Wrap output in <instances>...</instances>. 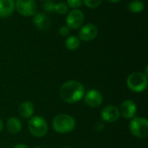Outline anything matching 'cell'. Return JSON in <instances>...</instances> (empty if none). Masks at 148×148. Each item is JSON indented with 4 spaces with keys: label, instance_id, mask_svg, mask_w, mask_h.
I'll return each instance as SVG.
<instances>
[{
    "label": "cell",
    "instance_id": "1",
    "mask_svg": "<svg viewBox=\"0 0 148 148\" xmlns=\"http://www.w3.org/2000/svg\"><path fill=\"white\" fill-rule=\"evenodd\" d=\"M84 87L76 81H69L63 83L60 88L61 98L68 103L79 101L84 96Z\"/></svg>",
    "mask_w": 148,
    "mask_h": 148
},
{
    "label": "cell",
    "instance_id": "2",
    "mask_svg": "<svg viewBox=\"0 0 148 148\" xmlns=\"http://www.w3.org/2000/svg\"><path fill=\"white\" fill-rule=\"evenodd\" d=\"M75 121L74 118L68 114H59L53 120V128L59 134H67L74 130Z\"/></svg>",
    "mask_w": 148,
    "mask_h": 148
},
{
    "label": "cell",
    "instance_id": "3",
    "mask_svg": "<svg viewBox=\"0 0 148 148\" xmlns=\"http://www.w3.org/2000/svg\"><path fill=\"white\" fill-rule=\"evenodd\" d=\"M127 87L134 92H142L147 86V76L140 72L132 73L127 80Z\"/></svg>",
    "mask_w": 148,
    "mask_h": 148
},
{
    "label": "cell",
    "instance_id": "4",
    "mask_svg": "<svg viewBox=\"0 0 148 148\" xmlns=\"http://www.w3.org/2000/svg\"><path fill=\"white\" fill-rule=\"evenodd\" d=\"M28 127L30 134L37 138L44 136L48 132V124L41 116H35L29 121Z\"/></svg>",
    "mask_w": 148,
    "mask_h": 148
},
{
    "label": "cell",
    "instance_id": "5",
    "mask_svg": "<svg viewBox=\"0 0 148 148\" xmlns=\"http://www.w3.org/2000/svg\"><path fill=\"white\" fill-rule=\"evenodd\" d=\"M130 132L138 138H147L148 136V121L141 117L134 118L129 125Z\"/></svg>",
    "mask_w": 148,
    "mask_h": 148
},
{
    "label": "cell",
    "instance_id": "6",
    "mask_svg": "<svg viewBox=\"0 0 148 148\" xmlns=\"http://www.w3.org/2000/svg\"><path fill=\"white\" fill-rule=\"evenodd\" d=\"M15 8L20 15L24 16H34L36 13V3L35 0H16Z\"/></svg>",
    "mask_w": 148,
    "mask_h": 148
},
{
    "label": "cell",
    "instance_id": "7",
    "mask_svg": "<svg viewBox=\"0 0 148 148\" xmlns=\"http://www.w3.org/2000/svg\"><path fill=\"white\" fill-rule=\"evenodd\" d=\"M84 22V14L82 10H72L67 16V26L69 29H76L82 25Z\"/></svg>",
    "mask_w": 148,
    "mask_h": 148
},
{
    "label": "cell",
    "instance_id": "8",
    "mask_svg": "<svg viewBox=\"0 0 148 148\" xmlns=\"http://www.w3.org/2000/svg\"><path fill=\"white\" fill-rule=\"evenodd\" d=\"M98 35V29L93 23H87L83 25L79 30V39L84 42L94 40Z\"/></svg>",
    "mask_w": 148,
    "mask_h": 148
},
{
    "label": "cell",
    "instance_id": "9",
    "mask_svg": "<svg viewBox=\"0 0 148 148\" xmlns=\"http://www.w3.org/2000/svg\"><path fill=\"white\" fill-rule=\"evenodd\" d=\"M84 101L86 104L90 108H98L101 105L103 101L102 95L95 89L89 90L84 96Z\"/></svg>",
    "mask_w": 148,
    "mask_h": 148
},
{
    "label": "cell",
    "instance_id": "10",
    "mask_svg": "<svg viewBox=\"0 0 148 148\" xmlns=\"http://www.w3.org/2000/svg\"><path fill=\"white\" fill-rule=\"evenodd\" d=\"M33 23L35 27L39 30H46L50 26V19L45 13L37 12L34 15Z\"/></svg>",
    "mask_w": 148,
    "mask_h": 148
},
{
    "label": "cell",
    "instance_id": "11",
    "mask_svg": "<svg viewBox=\"0 0 148 148\" xmlns=\"http://www.w3.org/2000/svg\"><path fill=\"white\" fill-rule=\"evenodd\" d=\"M101 119L107 122H114L120 117V111L114 106H108L104 108L101 114Z\"/></svg>",
    "mask_w": 148,
    "mask_h": 148
},
{
    "label": "cell",
    "instance_id": "12",
    "mask_svg": "<svg viewBox=\"0 0 148 148\" xmlns=\"http://www.w3.org/2000/svg\"><path fill=\"white\" fill-rule=\"evenodd\" d=\"M137 108L134 101L130 100L125 101L121 106V114L126 119H132L136 114Z\"/></svg>",
    "mask_w": 148,
    "mask_h": 148
},
{
    "label": "cell",
    "instance_id": "13",
    "mask_svg": "<svg viewBox=\"0 0 148 148\" xmlns=\"http://www.w3.org/2000/svg\"><path fill=\"white\" fill-rule=\"evenodd\" d=\"M15 10L14 0H0V17L6 18L12 15Z\"/></svg>",
    "mask_w": 148,
    "mask_h": 148
},
{
    "label": "cell",
    "instance_id": "14",
    "mask_svg": "<svg viewBox=\"0 0 148 148\" xmlns=\"http://www.w3.org/2000/svg\"><path fill=\"white\" fill-rule=\"evenodd\" d=\"M18 113L21 117L24 119L29 118L34 113L33 104L29 101H23L18 107Z\"/></svg>",
    "mask_w": 148,
    "mask_h": 148
},
{
    "label": "cell",
    "instance_id": "15",
    "mask_svg": "<svg viewBox=\"0 0 148 148\" xmlns=\"http://www.w3.org/2000/svg\"><path fill=\"white\" fill-rule=\"evenodd\" d=\"M6 127H7V130L10 134H16L20 132V130L22 128V123L17 118L11 117L8 120V121L6 123Z\"/></svg>",
    "mask_w": 148,
    "mask_h": 148
},
{
    "label": "cell",
    "instance_id": "16",
    "mask_svg": "<svg viewBox=\"0 0 148 148\" xmlns=\"http://www.w3.org/2000/svg\"><path fill=\"white\" fill-rule=\"evenodd\" d=\"M80 39L75 36H69L65 41V46L69 50H75L80 47Z\"/></svg>",
    "mask_w": 148,
    "mask_h": 148
},
{
    "label": "cell",
    "instance_id": "17",
    "mask_svg": "<svg viewBox=\"0 0 148 148\" xmlns=\"http://www.w3.org/2000/svg\"><path fill=\"white\" fill-rule=\"evenodd\" d=\"M127 8L133 13H140L144 10L145 5H144V3L140 0H134L129 3Z\"/></svg>",
    "mask_w": 148,
    "mask_h": 148
},
{
    "label": "cell",
    "instance_id": "18",
    "mask_svg": "<svg viewBox=\"0 0 148 148\" xmlns=\"http://www.w3.org/2000/svg\"><path fill=\"white\" fill-rule=\"evenodd\" d=\"M68 5L65 3H58L55 4V9L54 11H56L59 15H65L68 13Z\"/></svg>",
    "mask_w": 148,
    "mask_h": 148
},
{
    "label": "cell",
    "instance_id": "19",
    "mask_svg": "<svg viewBox=\"0 0 148 148\" xmlns=\"http://www.w3.org/2000/svg\"><path fill=\"white\" fill-rule=\"evenodd\" d=\"M55 3L52 0H44L42 2V8L47 12H52L55 9Z\"/></svg>",
    "mask_w": 148,
    "mask_h": 148
},
{
    "label": "cell",
    "instance_id": "20",
    "mask_svg": "<svg viewBox=\"0 0 148 148\" xmlns=\"http://www.w3.org/2000/svg\"><path fill=\"white\" fill-rule=\"evenodd\" d=\"M101 2L102 0H82V3L90 9L97 8L101 3Z\"/></svg>",
    "mask_w": 148,
    "mask_h": 148
},
{
    "label": "cell",
    "instance_id": "21",
    "mask_svg": "<svg viewBox=\"0 0 148 148\" xmlns=\"http://www.w3.org/2000/svg\"><path fill=\"white\" fill-rule=\"evenodd\" d=\"M82 0H67V5L68 7H70L74 10H76L80 8L82 5Z\"/></svg>",
    "mask_w": 148,
    "mask_h": 148
},
{
    "label": "cell",
    "instance_id": "22",
    "mask_svg": "<svg viewBox=\"0 0 148 148\" xmlns=\"http://www.w3.org/2000/svg\"><path fill=\"white\" fill-rule=\"evenodd\" d=\"M69 32H70V29L68 26H62L59 29V34L62 36H68L69 35Z\"/></svg>",
    "mask_w": 148,
    "mask_h": 148
},
{
    "label": "cell",
    "instance_id": "23",
    "mask_svg": "<svg viewBox=\"0 0 148 148\" xmlns=\"http://www.w3.org/2000/svg\"><path fill=\"white\" fill-rule=\"evenodd\" d=\"M12 148H29L27 146H25V145H23V144H19V145H16V146H15L14 147Z\"/></svg>",
    "mask_w": 148,
    "mask_h": 148
},
{
    "label": "cell",
    "instance_id": "24",
    "mask_svg": "<svg viewBox=\"0 0 148 148\" xmlns=\"http://www.w3.org/2000/svg\"><path fill=\"white\" fill-rule=\"evenodd\" d=\"M3 121L0 120V132L3 130Z\"/></svg>",
    "mask_w": 148,
    "mask_h": 148
},
{
    "label": "cell",
    "instance_id": "25",
    "mask_svg": "<svg viewBox=\"0 0 148 148\" xmlns=\"http://www.w3.org/2000/svg\"><path fill=\"white\" fill-rule=\"evenodd\" d=\"M108 1H109L110 3H118L121 0H108Z\"/></svg>",
    "mask_w": 148,
    "mask_h": 148
},
{
    "label": "cell",
    "instance_id": "26",
    "mask_svg": "<svg viewBox=\"0 0 148 148\" xmlns=\"http://www.w3.org/2000/svg\"><path fill=\"white\" fill-rule=\"evenodd\" d=\"M35 148H42V147H35Z\"/></svg>",
    "mask_w": 148,
    "mask_h": 148
},
{
    "label": "cell",
    "instance_id": "27",
    "mask_svg": "<svg viewBox=\"0 0 148 148\" xmlns=\"http://www.w3.org/2000/svg\"><path fill=\"white\" fill-rule=\"evenodd\" d=\"M63 148H70V147H63Z\"/></svg>",
    "mask_w": 148,
    "mask_h": 148
}]
</instances>
